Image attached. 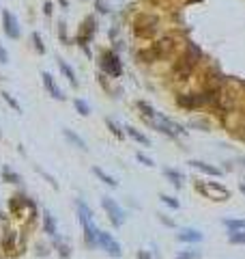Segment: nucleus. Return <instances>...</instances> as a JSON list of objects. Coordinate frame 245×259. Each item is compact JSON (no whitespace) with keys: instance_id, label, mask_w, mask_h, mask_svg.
Returning <instances> with one entry per match:
<instances>
[{"instance_id":"nucleus-37","label":"nucleus","mask_w":245,"mask_h":259,"mask_svg":"<svg viewBox=\"0 0 245 259\" xmlns=\"http://www.w3.org/2000/svg\"><path fill=\"white\" fill-rule=\"evenodd\" d=\"M7 63H9V52L2 43H0V65H7Z\"/></svg>"},{"instance_id":"nucleus-33","label":"nucleus","mask_w":245,"mask_h":259,"mask_svg":"<svg viewBox=\"0 0 245 259\" xmlns=\"http://www.w3.org/2000/svg\"><path fill=\"white\" fill-rule=\"evenodd\" d=\"M202 253L198 251V248H187V251H183V253H179V257L181 259H198Z\"/></svg>"},{"instance_id":"nucleus-34","label":"nucleus","mask_w":245,"mask_h":259,"mask_svg":"<svg viewBox=\"0 0 245 259\" xmlns=\"http://www.w3.org/2000/svg\"><path fill=\"white\" fill-rule=\"evenodd\" d=\"M35 253H37L39 257H48L50 255V246L48 244H41V242H39V244L35 246Z\"/></svg>"},{"instance_id":"nucleus-2","label":"nucleus","mask_w":245,"mask_h":259,"mask_svg":"<svg viewBox=\"0 0 245 259\" xmlns=\"http://www.w3.org/2000/svg\"><path fill=\"white\" fill-rule=\"evenodd\" d=\"M198 59H200V50H198L196 45H189L185 54L174 63V69H172L174 80H187V78L194 74V69L198 65Z\"/></svg>"},{"instance_id":"nucleus-31","label":"nucleus","mask_w":245,"mask_h":259,"mask_svg":"<svg viewBox=\"0 0 245 259\" xmlns=\"http://www.w3.org/2000/svg\"><path fill=\"white\" fill-rule=\"evenodd\" d=\"M56 26H58V28H56V33H58V39L65 45H69V37H67V22H65V20H58V24H56Z\"/></svg>"},{"instance_id":"nucleus-32","label":"nucleus","mask_w":245,"mask_h":259,"mask_svg":"<svg viewBox=\"0 0 245 259\" xmlns=\"http://www.w3.org/2000/svg\"><path fill=\"white\" fill-rule=\"evenodd\" d=\"M135 160H138L142 167H149V169H153L155 167V162H153V158H149V155H144L142 151H135Z\"/></svg>"},{"instance_id":"nucleus-7","label":"nucleus","mask_w":245,"mask_h":259,"mask_svg":"<svg viewBox=\"0 0 245 259\" xmlns=\"http://www.w3.org/2000/svg\"><path fill=\"white\" fill-rule=\"evenodd\" d=\"M101 207H103V212H106L110 225L116 227V229H121V227L125 225V220H127V214H125V210L118 205V201L112 199L110 194H103L101 196Z\"/></svg>"},{"instance_id":"nucleus-25","label":"nucleus","mask_w":245,"mask_h":259,"mask_svg":"<svg viewBox=\"0 0 245 259\" xmlns=\"http://www.w3.org/2000/svg\"><path fill=\"white\" fill-rule=\"evenodd\" d=\"M74 108H75V112L80 117H88V115H91V104H88L86 100H82V97H75V100H74Z\"/></svg>"},{"instance_id":"nucleus-22","label":"nucleus","mask_w":245,"mask_h":259,"mask_svg":"<svg viewBox=\"0 0 245 259\" xmlns=\"http://www.w3.org/2000/svg\"><path fill=\"white\" fill-rule=\"evenodd\" d=\"M54 240V248L58 251V257L60 259H69L71 257V244L67 240H62L60 236H56V237H52Z\"/></svg>"},{"instance_id":"nucleus-28","label":"nucleus","mask_w":245,"mask_h":259,"mask_svg":"<svg viewBox=\"0 0 245 259\" xmlns=\"http://www.w3.org/2000/svg\"><path fill=\"white\" fill-rule=\"evenodd\" d=\"M228 242L232 246H245V231H228Z\"/></svg>"},{"instance_id":"nucleus-23","label":"nucleus","mask_w":245,"mask_h":259,"mask_svg":"<svg viewBox=\"0 0 245 259\" xmlns=\"http://www.w3.org/2000/svg\"><path fill=\"white\" fill-rule=\"evenodd\" d=\"M93 175H95V177H99V181H103L106 186H110V188H116V186H118V181L114 179L110 173H106V171L99 169V167H93Z\"/></svg>"},{"instance_id":"nucleus-4","label":"nucleus","mask_w":245,"mask_h":259,"mask_svg":"<svg viewBox=\"0 0 245 259\" xmlns=\"http://www.w3.org/2000/svg\"><path fill=\"white\" fill-rule=\"evenodd\" d=\"M95 35H97V18L93 13H88L84 20H82V24H80V28H77V33H75V43L80 45L82 50H84V54L91 59V50H88V45L93 43V39H95Z\"/></svg>"},{"instance_id":"nucleus-5","label":"nucleus","mask_w":245,"mask_h":259,"mask_svg":"<svg viewBox=\"0 0 245 259\" xmlns=\"http://www.w3.org/2000/svg\"><path fill=\"white\" fill-rule=\"evenodd\" d=\"M97 63H99V69H101L103 76H110V78L123 76V61L114 50H101Z\"/></svg>"},{"instance_id":"nucleus-20","label":"nucleus","mask_w":245,"mask_h":259,"mask_svg":"<svg viewBox=\"0 0 245 259\" xmlns=\"http://www.w3.org/2000/svg\"><path fill=\"white\" fill-rule=\"evenodd\" d=\"M125 134H127L132 141H135L138 145H142V147H151V138L147 136L144 132H140L138 128H133V126H125Z\"/></svg>"},{"instance_id":"nucleus-30","label":"nucleus","mask_w":245,"mask_h":259,"mask_svg":"<svg viewBox=\"0 0 245 259\" xmlns=\"http://www.w3.org/2000/svg\"><path fill=\"white\" fill-rule=\"evenodd\" d=\"M161 203H164L166 207H170V210H181V203L176 201V196H170V194H159Z\"/></svg>"},{"instance_id":"nucleus-41","label":"nucleus","mask_w":245,"mask_h":259,"mask_svg":"<svg viewBox=\"0 0 245 259\" xmlns=\"http://www.w3.org/2000/svg\"><path fill=\"white\" fill-rule=\"evenodd\" d=\"M4 220H7V214H4V212L0 210V222H4Z\"/></svg>"},{"instance_id":"nucleus-40","label":"nucleus","mask_w":245,"mask_h":259,"mask_svg":"<svg viewBox=\"0 0 245 259\" xmlns=\"http://www.w3.org/2000/svg\"><path fill=\"white\" fill-rule=\"evenodd\" d=\"M58 4H60V9H67L69 7V0H58Z\"/></svg>"},{"instance_id":"nucleus-6","label":"nucleus","mask_w":245,"mask_h":259,"mask_svg":"<svg viewBox=\"0 0 245 259\" xmlns=\"http://www.w3.org/2000/svg\"><path fill=\"white\" fill-rule=\"evenodd\" d=\"M196 190L211 201H228L230 199V190H228L224 184H220V181H208V179L196 181Z\"/></svg>"},{"instance_id":"nucleus-27","label":"nucleus","mask_w":245,"mask_h":259,"mask_svg":"<svg viewBox=\"0 0 245 259\" xmlns=\"http://www.w3.org/2000/svg\"><path fill=\"white\" fill-rule=\"evenodd\" d=\"M224 227L228 231H245V218H226Z\"/></svg>"},{"instance_id":"nucleus-8","label":"nucleus","mask_w":245,"mask_h":259,"mask_svg":"<svg viewBox=\"0 0 245 259\" xmlns=\"http://www.w3.org/2000/svg\"><path fill=\"white\" fill-rule=\"evenodd\" d=\"M7 207H9V214H11V216H22L24 214V207H28V210H30V220H35V216H37V205H35L33 201L26 196L24 190H19V193H15V194L9 196Z\"/></svg>"},{"instance_id":"nucleus-21","label":"nucleus","mask_w":245,"mask_h":259,"mask_svg":"<svg viewBox=\"0 0 245 259\" xmlns=\"http://www.w3.org/2000/svg\"><path fill=\"white\" fill-rule=\"evenodd\" d=\"M0 177H2V181H7V184H22V175L18 173V171H13L9 164H4L2 171H0Z\"/></svg>"},{"instance_id":"nucleus-43","label":"nucleus","mask_w":245,"mask_h":259,"mask_svg":"<svg viewBox=\"0 0 245 259\" xmlns=\"http://www.w3.org/2000/svg\"><path fill=\"white\" fill-rule=\"evenodd\" d=\"M0 138H2V126H0Z\"/></svg>"},{"instance_id":"nucleus-18","label":"nucleus","mask_w":245,"mask_h":259,"mask_svg":"<svg viewBox=\"0 0 245 259\" xmlns=\"http://www.w3.org/2000/svg\"><path fill=\"white\" fill-rule=\"evenodd\" d=\"M62 136H65V141L71 145V147H75V149H80V151H88V147H86V141L80 136V134H75L74 130H69V128H62Z\"/></svg>"},{"instance_id":"nucleus-24","label":"nucleus","mask_w":245,"mask_h":259,"mask_svg":"<svg viewBox=\"0 0 245 259\" xmlns=\"http://www.w3.org/2000/svg\"><path fill=\"white\" fill-rule=\"evenodd\" d=\"M30 43H33V48H35V52H37V54H45V43H43V37H41V33L39 30H33V33H30Z\"/></svg>"},{"instance_id":"nucleus-3","label":"nucleus","mask_w":245,"mask_h":259,"mask_svg":"<svg viewBox=\"0 0 245 259\" xmlns=\"http://www.w3.org/2000/svg\"><path fill=\"white\" fill-rule=\"evenodd\" d=\"M142 121L147 123L149 128L157 130L159 134H164V136H168V138H176V136H181V134H185L183 126H179L176 121H172V119H168L166 115H161V112H155L153 117L142 119Z\"/></svg>"},{"instance_id":"nucleus-39","label":"nucleus","mask_w":245,"mask_h":259,"mask_svg":"<svg viewBox=\"0 0 245 259\" xmlns=\"http://www.w3.org/2000/svg\"><path fill=\"white\" fill-rule=\"evenodd\" d=\"M135 259H153V255H151L149 251H144V248H140V251L135 253Z\"/></svg>"},{"instance_id":"nucleus-11","label":"nucleus","mask_w":245,"mask_h":259,"mask_svg":"<svg viewBox=\"0 0 245 259\" xmlns=\"http://www.w3.org/2000/svg\"><path fill=\"white\" fill-rule=\"evenodd\" d=\"M97 246L101 248L106 255H110V257H121L123 255V246L118 244V240L112 236V233H108V231H99V236H97Z\"/></svg>"},{"instance_id":"nucleus-1","label":"nucleus","mask_w":245,"mask_h":259,"mask_svg":"<svg viewBox=\"0 0 245 259\" xmlns=\"http://www.w3.org/2000/svg\"><path fill=\"white\" fill-rule=\"evenodd\" d=\"M75 210H77V218H80V225H82V236H84L86 248H95L97 236H99L95 218H93L95 214H93V210L88 207L86 201H82V199H75Z\"/></svg>"},{"instance_id":"nucleus-44","label":"nucleus","mask_w":245,"mask_h":259,"mask_svg":"<svg viewBox=\"0 0 245 259\" xmlns=\"http://www.w3.org/2000/svg\"><path fill=\"white\" fill-rule=\"evenodd\" d=\"M176 259H181V257H176Z\"/></svg>"},{"instance_id":"nucleus-10","label":"nucleus","mask_w":245,"mask_h":259,"mask_svg":"<svg viewBox=\"0 0 245 259\" xmlns=\"http://www.w3.org/2000/svg\"><path fill=\"white\" fill-rule=\"evenodd\" d=\"M2 33L7 35V39H13L18 41L22 37V26H19V20L15 18L13 11H9V9H2Z\"/></svg>"},{"instance_id":"nucleus-35","label":"nucleus","mask_w":245,"mask_h":259,"mask_svg":"<svg viewBox=\"0 0 245 259\" xmlns=\"http://www.w3.org/2000/svg\"><path fill=\"white\" fill-rule=\"evenodd\" d=\"M52 13H54V2H52V0H45L43 2V15L45 18H52Z\"/></svg>"},{"instance_id":"nucleus-17","label":"nucleus","mask_w":245,"mask_h":259,"mask_svg":"<svg viewBox=\"0 0 245 259\" xmlns=\"http://www.w3.org/2000/svg\"><path fill=\"white\" fill-rule=\"evenodd\" d=\"M41 229H43V233H48L50 237L58 236V225H56V218L52 216L50 210H43V216H41Z\"/></svg>"},{"instance_id":"nucleus-38","label":"nucleus","mask_w":245,"mask_h":259,"mask_svg":"<svg viewBox=\"0 0 245 259\" xmlns=\"http://www.w3.org/2000/svg\"><path fill=\"white\" fill-rule=\"evenodd\" d=\"M37 171H39V173H41V175H43V177H45V179H48V181H50V186H52V188H56V190H58V184H56V179H54V177H52V175H50V173H45V171H41V169H37Z\"/></svg>"},{"instance_id":"nucleus-42","label":"nucleus","mask_w":245,"mask_h":259,"mask_svg":"<svg viewBox=\"0 0 245 259\" xmlns=\"http://www.w3.org/2000/svg\"><path fill=\"white\" fill-rule=\"evenodd\" d=\"M241 193L245 194V184H241Z\"/></svg>"},{"instance_id":"nucleus-14","label":"nucleus","mask_w":245,"mask_h":259,"mask_svg":"<svg viewBox=\"0 0 245 259\" xmlns=\"http://www.w3.org/2000/svg\"><path fill=\"white\" fill-rule=\"evenodd\" d=\"M176 240L179 242H185V244H198V242L205 240V233L198 231L196 227H183L176 233Z\"/></svg>"},{"instance_id":"nucleus-12","label":"nucleus","mask_w":245,"mask_h":259,"mask_svg":"<svg viewBox=\"0 0 245 259\" xmlns=\"http://www.w3.org/2000/svg\"><path fill=\"white\" fill-rule=\"evenodd\" d=\"M41 82H43V89L48 91V95L52 97V100H58V102H65L67 95L62 93V89L58 86V82L54 80V76L50 74V71H43L41 74Z\"/></svg>"},{"instance_id":"nucleus-29","label":"nucleus","mask_w":245,"mask_h":259,"mask_svg":"<svg viewBox=\"0 0 245 259\" xmlns=\"http://www.w3.org/2000/svg\"><path fill=\"white\" fill-rule=\"evenodd\" d=\"M0 95H2V100H4V102H7V106H11V108H13V110H15V112H22V106H19V102H18V100H15V97L11 95V93H7V91H2V93H0Z\"/></svg>"},{"instance_id":"nucleus-16","label":"nucleus","mask_w":245,"mask_h":259,"mask_svg":"<svg viewBox=\"0 0 245 259\" xmlns=\"http://www.w3.org/2000/svg\"><path fill=\"white\" fill-rule=\"evenodd\" d=\"M187 164H189L191 169L200 171L202 175H208V177H222V169L213 167V164H208V162H202V160H189Z\"/></svg>"},{"instance_id":"nucleus-19","label":"nucleus","mask_w":245,"mask_h":259,"mask_svg":"<svg viewBox=\"0 0 245 259\" xmlns=\"http://www.w3.org/2000/svg\"><path fill=\"white\" fill-rule=\"evenodd\" d=\"M164 177L170 181L172 186H174L176 190H181L185 186V175L181 173L179 169H172V167H164Z\"/></svg>"},{"instance_id":"nucleus-9","label":"nucleus","mask_w":245,"mask_h":259,"mask_svg":"<svg viewBox=\"0 0 245 259\" xmlns=\"http://www.w3.org/2000/svg\"><path fill=\"white\" fill-rule=\"evenodd\" d=\"M157 18H153V15H138L133 22V33L135 37L140 39H151L155 33H157Z\"/></svg>"},{"instance_id":"nucleus-13","label":"nucleus","mask_w":245,"mask_h":259,"mask_svg":"<svg viewBox=\"0 0 245 259\" xmlns=\"http://www.w3.org/2000/svg\"><path fill=\"white\" fill-rule=\"evenodd\" d=\"M0 251L4 255H19L18 251V233L13 229H4L2 237H0Z\"/></svg>"},{"instance_id":"nucleus-36","label":"nucleus","mask_w":245,"mask_h":259,"mask_svg":"<svg viewBox=\"0 0 245 259\" xmlns=\"http://www.w3.org/2000/svg\"><path fill=\"white\" fill-rule=\"evenodd\" d=\"M157 218H159L161 222H164L166 227H170V229H176V222L172 220V218H168V216H166V214H157Z\"/></svg>"},{"instance_id":"nucleus-15","label":"nucleus","mask_w":245,"mask_h":259,"mask_svg":"<svg viewBox=\"0 0 245 259\" xmlns=\"http://www.w3.org/2000/svg\"><path fill=\"white\" fill-rule=\"evenodd\" d=\"M56 65H58V69H60V74L67 78V82H69L71 86H74V89H77V86H80V80H77V74H75V69L74 67H71L69 63H67L65 59H56Z\"/></svg>"},{"instance_id":"nucleus-26","label":"nucleus","mask_w":245,"mask_h":259,"mask_svg":"<svg viewBox=\"0 0 245 259\" xmlns=\"http://www.w3.org/2000/svg\"><path fill=\"white\" fill-rule=\"evenodd\" d=\"M106 126H108V130H110V132L114 134V136L118 138V141H123V138L127 136V134H125V128H121V126H118V123L114 121V119H110V117H108V119H106Z\"/></svg>"}]
</instances>
